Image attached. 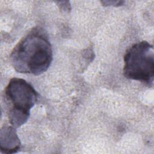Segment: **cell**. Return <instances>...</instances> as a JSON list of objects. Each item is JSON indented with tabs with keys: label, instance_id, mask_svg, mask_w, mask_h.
I'll return each instance as SVG.
<instances>
[{
	"label": "cell",
	"instance_id": "obj_1",
	"mask_svg": "<svg viewBox=\"0 0 154 154\" xmlns=\"http://www.w3.org/2000/svg\"><path fill=\"white\" fill-rule=\"evenodd\" d=\"M10 61L21 73L39 75L45 72L52 61V49L46 32L39 26L32 28L13 48Z\"/></svg>",
	"mask_w": 154,
	"mask_h": 154
},
{
	"label": "cell",
	"instance_id": "obj_2",
	"mask_svg": "<svg viewBox=\"0 0 154 154\" xmlns=\"http://www.w3.org/2000/svg\"><path fill=\"white\" fill-rule=\"evenodd\" d=\"M10 123L15 128L25 124L30 114L31 109L37 100L38 93L33 87L25 80L13 78L5 89Z\"/></svg>",
	"mask_w": 154,
	"mask_h": 154
},
{
	"label": "cell",
	"instance_id": "obj_3",
	"mask_svg": "<svg viewBox=\"0 0 154 154\" xmlns=\"http://www.w3.org/2000/svg\"><path fill=\"white\" fill-rule=\"evenodd\" d=\"M123 72L126 78L152 87L154 79L153 45L146 41H141L131 46L124 56Z\"/></svg>",
	"mask_w": 154,
	"mask_h": 154
},
{
	"label": "cell",
	"instance_id": "obj_4",
	"mask_svg": "<svg viewBox=\"0 0 154 154\" xmlns=\"http://www.w3.org/2000/svg\"><path fill=\"white\" fill-rule=\"evenodd\" d=\"M1 152L3 153H17L20 149L21 143L13 126H5L0 131Z\"/></svg>",
	"mask_w": 154,
	"mask_h": 154
},
{
	"label": "cell",
	"instance_id": "obj_5",
	"mask_svg": "<svg viewBox=\"0 0 154 154\" xmlns=\"http://www.w3.org/2000/svg\"><path fill=\"white\" fill-rule=\"evenodd\" d=\"M101 3L103 4V5L105 6H120L122 5L124 3V1H101Z\"/></svg>",
	"mask_w": 154,
	"mask_h": 154
},
{
	"label": "cell",
	"instance_id": "obj_6",
	"mask_svg": "<svg viewBox=\"0 0 154 154\" xmlns=\"http://www.w3.org/2000/svg\"><path fill=\"white\" fill-rule=\"evenodd\" d=\"M57 4L59 5L60 8L65 11H70L71 9L69 1H58L56 2Z\"/></svg>",
	"mask_w": 154,
	"mask_h": 154
}]
</instances>
